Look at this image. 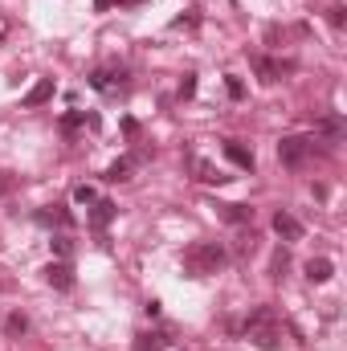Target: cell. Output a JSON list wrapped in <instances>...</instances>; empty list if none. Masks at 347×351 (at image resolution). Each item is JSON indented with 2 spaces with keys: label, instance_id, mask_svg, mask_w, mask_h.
<instances>
[{
  "label": "cell",
  "instance_id": "obj_28",
  "mask_svg": "<svg viewBox=\"0 0 347 351\" xmlns=\"http://www.w3.org/2000/svg\"><path fill=\"white\" fill-rule=\"evenodd\" d=\"M0 188H4V184H0Z\"/></svg>",
  "mask_w": 347,
  "mask_h": 351
},
{
  "label": "cell",
  "instance_id": "obj_3",
  "mask_svg": "<svg viewBox=\"0 0 347 351\" xmlns=\"http://www.w3.org/2000/svg\"><path fill=\"white\" fill-rule=\"evenodd\" d=\"M311 156H315V139H311V135H286V139L278 143V164L290 168V172L307 168Z\"/></svg>",
  "mask_w": 347,
  "mask_h": 351
},
{
  "label": "cell",
  "instance_id": "obj_19",
  "mask_svg": "<svg viewBox=\"0 0 347 351\" xmlns=\"http://www.w3.org/2000/svg\"><path fill=\"white\" fill-rule=\"evenodd\" d=\"M4 331H8V339H16V335H25V331H29V319H25V315H8Z\"/></svg>",
  "mask_w": 347,
  "mask_h": 351
},
{
  "label": "cell",
  "instance_id": "obj_2",
  "mask_svg": "<svg viewBox=\"0 0 347 351\" xmlns=\"http://www.w3.org/2000/svg\"><path fill=\"white\" fill-rule=\"evenodd\" d=\"M225 262H229V254H225L221 241H196V245L184 250V274L188 278H208V274H217Z\"/></svg>",
  "mask_w": 347,
  "mask_h": 351
},
{
  "label": "cell",
  "instance_id": "obj_5",
  "mask_svg": "<svg viewBox=\"0 0 347 351\" xmlns=\"http://www.w3.org/2000/svg\"><path fill=\"white\" fill-rule=\"evenodd\" d=\"M188 172H192V180H200V184H225L229 180L217 164H208L204 156H188Z\"/></svg>",
  "mask_w": 347,
  "mask_h": 351
},
{
  "label": "cell",
  "instance_id": "obj_14",
  "mask_svg": "<svg viewBox=\"0 0 347 351\" xmlns=\"http://www.w3.org/2000/svg\"><path fill=\"white\" fill-rule=\"evenodd\" d=\"M37 225H58V229H70V225H74V217H70L62 204H53V213H49V208H41V213H37Z\"/></svg>",
  "mask_w": 347,
  "mask_h": 351
},
{
  "label": "cell",
  "instance_id": "obj_13",
  "mask_svg": "<svg viewBox=\"0 0 347 351\" xmlns=\"http://www.w3.org/2000/svg\"><path fill=\"white\" fill-rule=\"evenodd\" d=\"M221 208V217L229 221V225H250L254 221V208L250 204H217Z\"/></svg>",
  "mask_w": 347,
  "mask_h": 351
},
{
  "label": "cell",
  "instance_id": "obj_7",
  "mask_svg": "<svg viewBox=\"0 0 347 351\" xmlns=\"http://www.w3.org/2000/svg\"><path fill=\"white\" fill-rule=\"evenodd\" d=\"M45 282H49L53 290H74V265L62 262V258H58V262H49V265H45Z\"/></svg>",
  "mask_w": 347,
  "mask_h": 351
},
{
  "label": "cell",
  "instance_id": "obj_4",
  "mask_svg": "<svg viewBox=\"0 0 347 351\" xmlns=\"http://www.w3.org/2000/svg\"><path fill=\"white\" fill-rule=\"evenodd\" d=\"M347 135V119L344 114H323L319 123H315V135L311 139H323V143H344Z\"/></svg>",
  "mask_w": 347,
  "mask_h": 351
},
{
  "label": "cell",
  "instance_id": "obj_27",
  "mask_svg": "<svg viewBox=\"0 0 347 351\" xmlns=\"http://www.w3.org/2000/svg\"><path fill=\"white\" fill-rule=\"evenodd\" d=\"M115 4H143V0H115Z\"/></svg>",
  "mask_w": 347,
  "mask_h": 351
},
{
  "label": "cell",
  "instance_id": "obj_12",
  "mask_svg": "<svg viewBox=\"0 0 347 351\" xmlns=\"http://www.w3.org/2000/svg\"><path fill=\"white\" fill-rule=\"evenodd\" d=\"M90 86L102 90V94H115V90L123 86V70H119V74H110V70H94V74H90Z\"/></svg>",
  "mask_w": 347,
  "mask_h": 351
},
{
  "label": "cell",
  "instance_id": "obj_26",
  "mask_svg": "<svg viewBox=\"0 0 347 351\" xmlns=\"http://www.w3.org/2000/svg\"><path fill=\"white\" fill-rule=\"evenodd\" d=\"M110 4H115V0H94V8H98V12H106Z\"/></svg>",
  "mask_w": 347,
  "mask_h": 351
},
{
  "label": "cell",
  "instance_id": "obj_16",
  "mask_svg": "<svg viewBox=\"0 0 347 351\" xmlns=\"http://www.w3.org/2000/svg\"><path fill=\"white\" fill-rule=\"evenodd\" d=\"M331 274H335L331 258H311V262H307V278H311V282H331Z\"/></svg>",
  "mask_w": 347,
  "mask_h": 351
},
{
  "label": "cell",
  "instance_id": "obj_9",
  "mask_svg": "<svg viewBox=\"0 0 347 351\" xmlns=\"http://www.w3.org/2000/svg\"><path fill=\"white\" fill-rule=\"evenodd\" d=\"M274 233H278L282 241H298V237H302V221L278 208V213H274Z\"/></svg>",
  "mask_w": 347,
  "mask_h": 351
},
{
  "label": "cell",
  "instance_id": "obj_1",
  "mask_svg": "<svg viewBox=\"0 0 347 351\" xmlns=\"http://www.w3.org/2000/svg\"><path fill=\"white\" fill-rule=\"evenodd\" d=\"M246 339L261 351H282V319H278V311L274 306H254L250 315H246Z\"/></svg>",
  "mask_w": 347,
  "mask_h": 351
},
{
  "label": "cell",
  "instance_id": "obj_10",
  "mask_svg": "<svg viewBox=\"0 0 347 351\" xmlns=\"http://www.w3.org/2000/svg\"><path fill=\"white\" fill-rule=\"evenodd\" d=\"M225 156H229L241 172H254V152H250L241 139H225Z\"/></svg>",
  "mask_w": 347,
  "mask_h": 351
},
{
  "label": "cell",
  "instance_id": "obj_18",
  "mask_svg": "<svg viewBox=\"0 0 347 351\" xmlns=\"http://www.w3.org/2000/svg\"><path fill=\"white\" fill-rule=\"evenodd\" d=\"M49 245H53V254H58L62 262H70V254H74V241H70V233H58Z\"/></svg>",
  "mask_w": 347,
  "mask_h": 351
},
{
  "label": "cell",
  "instance_id": "obj_25",
  "mask_svg": "<svg viewBox=\"0 0 347 351\" xmlns=\"http://www.w3.org/2000/svg\"><path fill=\"white\" fill-rule=\"evenodd\" d=\"M286 262H290V258H286V250H278V254H274V278H282Z\"/></svg>",
  "mask_w": 347,
  "mask_h": 351
},
{
  "label": "cell",
  "instance_id": "obj_6",
  "mask_svg": "<svg viewBox=\"0 0 347 351\" xmlns=\"http://www.w3.org/2000/svg\"><path fill=\"white\" fill-rule=\"evenodd\" d=\"M135 351H184L176 343L168 331H143L139 339H135Z\"/></svg>",
  "mask_w": 347,
  "mask_h": 351
},
{
  "label": "cell",
  "instance_id": "obj_21",
  "mask_svg": "<svg viewBox=\"0 0 347 351\" xmlns=\"http://www.w3.org/2000/svg\"><path fill=\"white\" fill-rule=\"evenodd\" d=\"M327 21H331L335 29H344V25H347V12H344V4H331V8H327Z\"/></svg>",
  "mask_w": 347,
  "mask_h": 351
},
{
  "label": "cell",
  "instance_id": "obj_23",
  "mask_svg": "<svg viewBox=\"0 0 347 351\" xmlns=\"http://www.w3.org/2000/svg\"><path fill=\"white\" fill-rule=\"evenodd\" d=\"M196 94V74H184V82H180V98H192Z\"/></svg>",
  "mask_w": 347,
  "mask_h": 351
},
{
  "label": "cell",
  "instance_id": "obj_11",
  "mask_svg": "<svg viewBox=\"0 0 347 351\" xmlns=\"http://www.w3.org/2000/svg\"><path fill=\"white\" fill-rule=\"evenodd\" d=\"M115 213H119L115 200H94V204H90V229H106V225L115 221Z\"/></svg>",
  "mask_w": 347,
  "mask_h": 351
},
{
  "label": "cell",
  "instance_id": "obj_22",
  "mask_svg": "<svg viewBox=\"0 0 347 351\" xmlns=\"http://www.w3.org/2000/svg\"><path fill=\"white\" fill-rule=\"evenodd\" d=\"M196 21H200V16H196V8H188V12H184V16H176V21H172V29H184V25H188V29H192V25H196Z\"/></svg>",
  "mask_w": 347,
  "mask_h": 351
},
{
  "label": "cell",
  "instance_id": "obj_24",
  "mask_svg": "<svg viewBox=\"0 0 347 351\" xmlns=\"http://www.w3.org/2000/svg\"><path fill=\"white\" fill-rule=\"evenodd\" d=\"M225 86H229V98H237V102H241V98H246V86H241V78H229V82H225Z\"/></svg>",
  "mask_w": 347,
  "mask_h": 351
},
{
  "label": "cell",
  "instance_id": "obj_20",
  "mask_svg": "<svg viewBox=\"0 0 347 351\" xmlns=\"http://www.w3.org/2000/svg\"><path fill=\"white\" fill-rule=\"evenodd\" d=\"M74 200H78V204H94V200H98V192H94V188H90V184H78V188H74Z\"/></svg>",
  "mask_w": 347,
  "mask_h": 351
},
{
  "label": "cell",
  "instance_id": "obj_8",
  "mask_svg": "<svg viewBox=\"0 0 347 351\" xmlns=\"http://www.w3.org/2000/svg\"><path fill=\"white\" fill-rule=\"evenodd\" d=\"M250 62H254V70H258L261 82H278L286 70H294V62H270V58H261V53H254Z\"/></svg>",
  "mask_w": 347,
  "mask_h": 351
},
{
  "label": "cell",
  "instance_id": "obj_17",
  "mask_svg": "<svg viewBox=\"0 0 347 351\" xmlns=\"http://www.w3.org/2000/svg\"><path fill=\"white\" fill-rule=\"evenodd\" d=\"M131 172H135V160L123 156V160H115V164L106 168V180H110V184H123V180H131Z\"/></svg>",
  "mask_w": 347,
  "mask_h": 351
},
{
  "label": "cell",
  "instance_id": "obj_15",
  "mask_svg": "<svg viewBox=\"0 0 347 351\" xmlns=\"http://www.w3.org/2000/svg\"><path fill=\"white\" fill-rule=\"evenodd\" d=\"M49 98H53V78H41L21 102H25V106H41V102H49Z\"/></svg>",
  "mask_w": 347,
  "mask_h": 351
}]
</instances>
